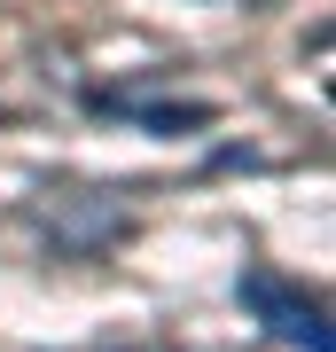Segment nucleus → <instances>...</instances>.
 Masks as SVG:
<instances>
[{"label": "nucleus", "instance_id": "f03ea898", "mask_svg": "<svg viewBox=\"0 0 336 352\" xmlns=\"http://www.w3.org/2000/svg\"><path fill=\"white\" fill-rule=\"evenodd\" d=\"M141 118V126H149V133H196V126H212V102H149V110H133Z\"/></svg>", "mask_w": 336, "mask_h": 352}, {"label": "nucleus", "instance_id": "f257e3e1", "mask_svg": "<svg viewBox=\"0 0 336 352\" xmlns=\"http://www.w3.org/2000/svg\"><path fill=\"white\" fill-rule=\"evenodd\" d=\"M243 298L274 314V321H266L274 337H298L305 352H328V321H321V305H298V298H289V289H274V282H250Z\"/></svg>", "mask_w": 336, "mask_h": 352}]
</instances>
